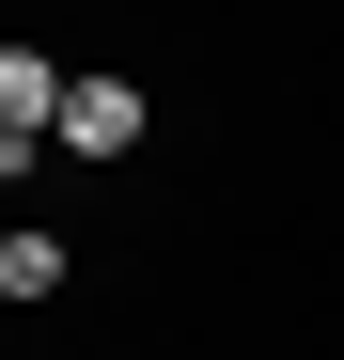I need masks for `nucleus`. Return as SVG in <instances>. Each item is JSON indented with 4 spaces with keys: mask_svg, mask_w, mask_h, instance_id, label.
Here are the masks:
<instances>
[{
    "mask_svg": "<svg viewBox=\"0 0 344 360\" xmlns=\"http://www.w3.org/2000/svg\"><path fill=\"white\" fill-rule=\"evenodd\" d=\"M63 110H79V79H63V63L0 47V172H32V141H63Z\"/></svg>",
    "mask_w": 344,
    "mask_h": 360,
    "instance_id": "1",
    "label": "nucleus"
},
{
    "mask_svg": "<svg viewBox=\"0 0 344 360\" xmlns=\"http://www.w3.org/2000/svg\"><path fill=\"white\" fill-rule=\"evenodd\" d=\"M141 126H157L141 79H79V110H63V141H79V157H141Z\"/></svg>",
    "mask_w": 344,
    "mask_h": 360,
    "instance_id": "2",
    "label": "nucleus"
},
{
    "mask_svg": "<svg viewBox=\"0 0 344 360\" xmlns=\"http://www.w3.org/2000/svg\"><path fill=\"white\" fill-rule=\"evenodd\" d=\"M0 297H16V314L63 297V235H0Z\"/></svg>",
    "mask_w": 344,
    "mask_h": 360,
    "instance_id": "3",
    "label": "nucleus"
}]
</instances>
